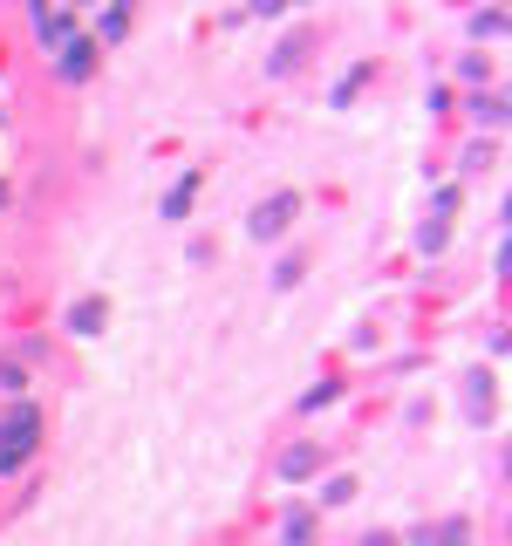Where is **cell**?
<instances>
[{"mask_svg":"<svg viewBox=\"0 0 512 546\" xmlns=\"http://www.w3.org/2000/svg\"><path fill=\"white\" fill-rule=\"evenodd\" d=\"M253 7H260V14H287L294 0H253Z\"/></svg>","mask_w":512,"mask_h":546,"instance_id":"cell-7","label":"cell"},{"mask_svg":"<svg viewBox=\"0 0 512 546\" xmlns=\"http://www.w3.org/2000/svg\"><path fill=\"white\" fill-rule=\"evenodd\" d=\"M89 69H96V41H69V48H62V76L82 82Z\"/></svg>","mask_w":512,"mask_h":546,"instance_id":"cell-2","label":"cell"},{"mask_svg":"<svg viewBox=\"0 0 512 546\" xmlns=\"http://www.w3.org/2000/svg\"><path fill=\"white\" fill-rule=\"evenodd\" d=\"M192 192H198V171H192V178H178V185H171V198H164V212H171V219H185V205H192Z\"/></svg>","mask_w":512,"mask_h":546,"instance_id":"cell-4","label":"cell"},{"mask_svg":"<svg viewBox=\"0 0 512 546\" xmlns=\"http://www.w3.org/2000/svg\"><path fill=\"white\" fill-rule=\"evenodd\" d=\"M444 205H451V192L437 198V212H444ZM424 246H431V253H437V246H444V219H431V226H424Z\"/></svg>","mask_w":512,"mask_h":546,"instance_id":"cell-5","label":"cell"},{"mask_svg":"<svg viewBox=\"0 0 512 546\" xmlns=\"http://www.w3.org/2000/svg\"><path fill=\"white\" fill-rule=\"evenodd\" d=\"M308 465H315V451L301 444V451H287V465H280V471H287V478H301V471H308Z\"/></svg>","mask_w":512,"mask_h":546,"instance_id":"cell-6","label":"cell"},{"mask_svg":"<svg viewBox=\"0 0 512 546\" xmlns=\"http://www.w3.org/2000/svg\"><path fill=\"white\" fill-rule=\"evenodd\" d=\"M294 212H301V198H294V192L267 198V205L253 212V239H280V233H287V226H294Z\"/></svg>","mask_w":512,"mask_h":546,"instance_id":"cell-1","label":"cell"},{"mask_svg":"<svg viewBox=\"0 0 512 546\" xmlns=\"http://www.w3.org/2000/svg\"><path fill=\"white\" fill-rule=\"evenodd\" d=\"M103 301H76V308H69V328H76V335H96V328H103Z\"/></svg>","mask_w":512,"mask_h":546,"instance_id":"cell-3","label":"cell"}]
</instances>
